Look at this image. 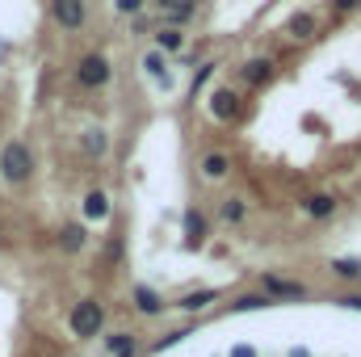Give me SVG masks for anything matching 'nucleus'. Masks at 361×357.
<instances>
[{
    "label": "nucleus",
    "instance_id": "nucleus-20",
    "mask_svg": "<svg viewBox=\"0 0 361 357\" xmlns=\"http://www.w3.org/2000/svg\"><path fill=\"white\" fill-rule=\"evenodd\" d=\"M332 273L336 277H361V261L357 257H336L332 261Z\"/></svg>",
    "mask_w": 361,
    "mask_h": 357
},
{
    "label": "nucleus",
    "instance_id": "nucleus-8",
    "mask_svg": "<svg viewBox=\"0 0 361 357\" xmlns=\"http://www.w3.org/2000/svg\"><path fill=\"white\" fill-rule=\"evenodd\" d=\"M160 4V13L173 21V25H180V21H189L193 13H197V0H156Z\"/></svg>",
    "mask_w": 361,
    "mask_h": 357
},
{
    "label": "nucleus",
    "instance_id": "nucleus-14",
    "mask_svg": "<svg viewBox=\"0 0 361 357\" xmlns=\"http://www.w3.org/2000/svg\"><path fill=\"white\" fill-rule=\"evenodd\" d=\"M180 47H185V34H180L177 25H169V30H160V34H156V51H164V55H177Z\"/></svg>",
    "mask_w": 361,
    "mask_h": 357
},
{
    "label": "nucleus",
    "instance_id": "nucleus-16",
    "mask_svg": "<svg viewBox=\"0 0 361 357\" xmlns=\"http://www.w3.org/2000/svg\"><path fill=\"white\" fill-rule=\"evenodd\" d=\"M269 76H273L269 59H252V63H244V80H248V85H265Z\"/></svg>",
    "mask_w": 361,
    "mask_h": 357
},
{
    "label": "nucleus",
    "instance_id": "nucleus-24",
    "mask_svg": "<svg viewBox=\"0 0 361 357\" xmlns=\"http://www.w3.org/2000/svg\"><path fill=\"white\" fill-rule=\"evenodd\" d=\"M265 303H269V294H248V298H240L235 307H240V311H252V307H265Z\"/></svg>",
    "mask_w": 361,
    "mask_h": 357
},
{
    "label": "nucleus",
    "instance_id": "nucleus-12",
    "mask_svg": "<svg viewBox=\"0 0 361 357\" xmlns=\"http://www.w3.org/2000/svg\"><path fill=\"white\" fill-rule=\"evenodd\" d=\"M302 210H307L311 219H328V214L336 210V198H332V193H315V198L302 202Z\"/></svg>",
    "mask_w": 361,
    "mask_h": 357
},
{
    "label": "nucleus",
    "instance_id": "nucleus-17",
    "mask_svg": "<svg viewBox=\"0 0 361 357\" xmlns=\"http://www.w3.org/2000/svg\"><path fill=\"white\" fill-rule=\"evenodd\" d=\"M105 345H109V353H114V357H130V353H135V337H126V332H114Z\"/></svg>",
    "mask_w": 361,
    "mask_h": 357
},
{
    "label": "nucleus",
    "instance_id": "nucleus-22",
    "mask_svg": "<svg viewBox=\"0 0 361 357\" xmlns=\"http://www.w3.org/2000/svg\"><path fill=\"white\" fill-rule=\"evenodd\" d=\"M85 152H89V156H101V152H105V131H89V135H85Z\"/></svg>",
    "mask_w": 361,
    "mask_h": 357
},
{
    "label": "nucleus",
    "instance_id": "nucleus-4",
    "mask_svg": "<svg viewBox=\"0 0 361 357\" xmlns=\"http://www.w3.org/2000/svg\"><path fill=\"white\" fill-rule=\"evenodd\" d=\"M51 17L63 30H80L85 25V0H51Z\"/></svg>",
    "mask_w": 361,
    "mask_h": 357
},
{
    "label": "nucleus",
    "instance_id": "nucleus-7",
    "mask_svg": "<svg viewBox=\"0 0 361 357\" xmlns=\"http://www.w3.org/2000/svg\"><path fill=\"white\" fill-rule=\"evenodd\" d=\"M261 286H265V294H269V298H302V294H307V286H302V282H286V277H265Z\"/></svg>",
    "mask_w": 361,
    "mask_h": 357
},
{
    "label": "nucleus",
    "instance_id": "nucleus-21",
    "mask_svg": "<svg viewBox=\"0 0 361 357\" xmlns=\"http://www.w3.org/2000/svg\"><path fill=\"white\" fill-rule=\"evenodd\" d=\"M219 214H223L227 223H240V219H244V202H240V198H227V202L219 206Z\"/></svg>",
    "mask_w": 361,
    "mask_h": 357
},
{
    "label": "nucleus",
    "instance_id": "nucleus-26",
    "mask_svg": "<svg viewBox=\"0 0 361 357\" xmlns=\"http://www.w3.org/2000/svg\"><path fill=\"white\" fill-rule=\"evenodd\" d=\"M332 8H336V13H353V8H357V0H332Z\"/></svg>",
    "mask_w": 361,
    "mask_h": 357
},
{
    "label": "nucleus",
    "instance_id": "nucleus-1",
    "mask_svg": "<svg viewBox=\"0 0 361 357\" xmlns=\"http://www.w3.org/2000/svg\"><path fill=\"white\" fill-rule=\"evenodd\" d=\"M34 173V156H30V147L25 143H4V152H0V177L8 181V185H21V181H30Z\"/></svg>",
    "mask_w": 361,
    "mask_h": 357
},
{
    "label": "nucleus",
    "instance_id": "nucleus-11",
    "mask_svg": "<svg viewBox=\"0 0 361 357\" xmlns=\"http://www.w3.org/2000/svg\"><path fill=\"white\" fill-rule=\"evenodd\" d=\"M231 173V160L223 156V152H210L206 160H202V177H210V181H223Z\"/></svg>",
    "mask_w": 361,
    "mask_h": 357
},
{
    "label": "nucleus",
    "instance_id": "nucleus-3",
    "mask_svg": "<svg viewBox=\"0 0 361 357\" xmlns=\"http://www.w3.org/2000/svg\"><path fill=\"white\" fill-rule=\"evenodd\" d=\"M109 59L105 55H85L80 59V68H76V80L85 85V89H101V85H109Z\"/></svg>",
    "mask_w": 361,
    "mask_h": 357
},
{
    "label": "nucleus",
    "instance_id": "nucleus-27",
    "mask_svg": "<svg viewBox=\"0 0 361 357\" xmlns=\"http://www.w3.org/2000/svg\"><path fill=\"white\" fill-rule=\"evenodd\" d=\"M231 357H257V349H252V345H235V349H231Z\"/></svg>",
    "mask_w": 361,
    "mask_h": 357
},
{
    "label": "nucleus",
    "instance_id": "nucleus-18",
    "mask_svg": "<svg viewBox=\"0 0 361 357\" xmlns=\"http://www.w3.org/2000/svg\"><path fill=\"white\" fill-rule=\"evenodd\" d=\"M290 38H311V30H315V21H311V13H298V17H290Z\"/></svg>",
    "mask_w": 361,
    "mask_h": 357
},
{
    "label": "nucleus",
    "instance_id": "nucleus-23",
    "mask_svg": "<svg viewBox=\"0 0 361 357\" xmlns=\"http://www.w3.org/2000/svg\"><path fill=\"white\" fill-rule=\"evenodd\" d=\"M214 68H219V63H202V68L193 72V97H197V89H206V80L214 76Z\"/></svg>",
    "mask_w": 361,
    "mask_h": 357
},
{
    "label": "nucleus",
    "instance_id": "nucleus-9",
    "mask_svg": "<svg viewBox=\"0 0 361 357\" xmlns=\"http://www.w3.org/2000/svg\"><path fill=\"white\" fill-rule=\"evenodd\" d=\"M130 298H135V307H139L143 315H160V311H164V298H160L152 286H135V294H130Z\"/></svg>",
    "mask_w": 361,
    "mask_h": 357
},
{
    "label": "nucleus",
    "instance_id": "nucleus-6",
    "mask_svg": "<svg viewBox=\"0 0 361 357\" xmlns=\"http://www.w3.org/2000/svg\"><path fill=\"white\" fill-rule=\"evenodd\" d=\"M210 114H214L219 122H231V118L240 114V97L231 89H214L210 92Z\"/></svg>",
    "mask_w": 361,
    "mask_h": 357
},
{
    "label": "nucleus",
    "instance_id": "nucleus-10",
    "mask_svg": "<svg viewBox=\"0 0 361 357\" xmlns=\"http://www.w3.org/2000/svg\"><path fill=\"white\" fill-rule=\"evenodd\" d=\"M202 240H206V219H202L197 210H185V244L197 248Z\"/></svg>",
    "mask_w": 361,
    "mask_h": 357
},
{
    "label": "nucleus",
    "instance_id": "nucleus-25",
    "mask_svg": "<svg viewBox=\"0 0 361 357\" xmlns=\"http://www.w3.org/2000/svg\"><path fill=\"white\" fill-rule=\"evenodd\" d=\"M143 4H147V0H114V8H118V13H130V17L143 13Z\"/></svg>",
    "mask_w": 361,
    "mask_h": 357
},
{
    "label": "nucleus",
    "instance_id": "nucleus-15",
    "mask_svg": "<svg viewBox=\"0 0 361 357\" xmlns=\"http://www.w3.org/2000/svg\"><path fill=\"white\" fill-rule=\"evenodd\" d=\"M214 298H219V290H193V294H185V298H180L177 307H180V311H202V307H210Z\"/></svg>",
    "mask_w": 361,
    "mask_h": 357
},
{
    "label": "nucleus",
    "instance_id": "nucleus-19",
    "mask_svg": "<svg viewBox=\"0 0 361 357\" xmlns=\"http://www.w3.org/2000/svg\"><path fill=\"white\" fill-rule=\"evenodd\" d=\"M59 244H63L68 253L85 248V227H76V223H72V227H63V231H59Z\"/></svg>",
    "mask_w": 361,
    "mask_h": 357
},
{
    "label": "nucleus",
    "instance_id": "nucleus-13",
    "mask_svg": "<svg viewBox=\"0 0 361 357\" xmlns=\"http://www.w3.org/2000/svg\"><path fill=\"white\" fill-rule=\"evenodd\" d=\"M85 219H92V223L109 219V198H105L101 189H92L89 198H85Z\"/></svg>",
    "mask_w": 361,
    "mask_h": 357
},
{
    "label": "nucleus",
    "instance_id": "nucleus-2",
    "mask_svg": "<svg viewBox=\"0 0 361 357\" xmlns=\"http://www.w3.org/2000/svg\"><path fill=\"white\" fill-rule=\"evenodd\" d=\"M101 324H105V311H101V303L97 298H80L76 307H72V332L80 337V341H89L101 332Z\"/></svg>",
    "mask_w": 361,
    "mask_h": 357
},
{
    "label": "nucleus",
    "instance_id": "nucleus-5",
    "mask_svg": "<svg viewBox=\"0 0 361 357\" xmlns=\"http://www.w3.org/2000/svg\"><path fill=\"white\" fill-rule=\"evenodd\" d=\"M143 68H147V76H152L160 89H173V68H169V55H164V51H147V55H143Z\"/></svg>",
    "mask_w": 361,
    "mask_h": 357
}]
</instances>
